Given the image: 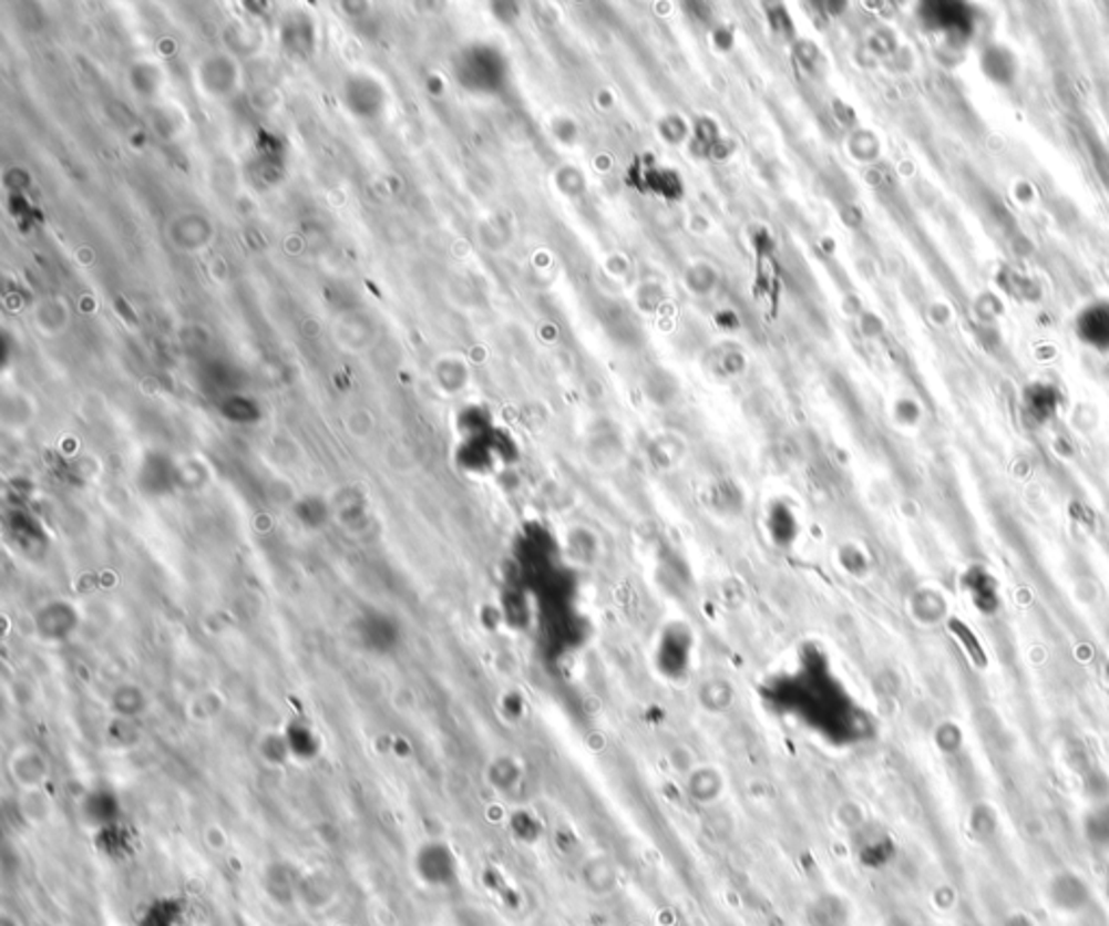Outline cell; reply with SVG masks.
Listing matches in <instances>:
<instances>
[{"instance_id":"6da1fadb","label":"cell","mask_w":1109,"mask_h":926,"mask_svg":"<svg viewBox=\"0 0 1109 926\" xmlns=\"http://www.w3.org/2000/svg\"><path fill=\"white\" fill-rule=\"evenodd\" d=\"M414 877L425 887L446 889L458 881V862L444 844H425L414 855Z\"/></svg>"},{"instance_id":"7a4b0ae2","label":"cell","mask_w":1109,"mask_h":926,"mask_svg":"<svg viewBox=\"0 0 1109 926\" xmlns=\"http://www.w3.org/2000/svg\"><path fill=\"white\" fill-rule=\"evenodd\" d=\"M47 773H49L47 760L33 749L18 751L11 760V775L27 790H38V786L47 780Z\"/></svg>"},{"instance_id":"3957f363","label":"cell","mask_w":1109,"mask_h":926,"mask_svg":"<svg viewBox=\"0 0 1109 926\" xmlns=\"http://www.w3.org/2000/svg\"><path fill=\"white\" fill-rule=\"evenodd\" d=\"M968 583H971L973 600L982 606V610H988V606H993V600H995L988 576L984 572H968Z\"/></svg>"},{"instance_id":"277c9868","label":"cell","mask_w":1109,"mask_h":926,"mask_svg":"<svg viewBox=\"0 0 1109 926\" xmlns=\"http://www.w3.org/2000/svg\"><path fill=\"white\" fill-rule=\"evenodd\" d=\"M0 926H24V923H22L20 914H16V912H11V909H2V914H0Z\"/></svg>"},{"instance_id":"5b68a950","label":"cell","mask_w":1109,"mask_h":926,"mask_svg":"<svg viewBox=\"0 0 1109 926\" xmlns=\"http://www.w3.org/2000/svg\"><path fill=\"white\" fill-rule=\"evenodd\" d=\"M283 926H315L308 918H290L289 923H285Z\"/></svg>"},{"instance_id":"8992f818","label":"cell","mask_w":1109,"mask_h":926,"mask_svg":"<svg viewBox=\"0 0 1109 926\" xmlns=\"http://www.w3.org/2000/svg\"><path fill=\"white\" fill-rule=\"evenodd\" d=\"M1108 896H1109V887H1108Z\"/></svg>"}]
</instances>
